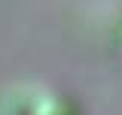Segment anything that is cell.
I'll return each instance as SVG.
<instances>
[{"instance_id": "6da1fadb", "label": "cell", "mask_w": 122, "mask_h": 115, "mask_svg": "<svg viewBox=\"0 0 122 115\" xmlns=\"http://www.w3.org/2000/svg\"><path fill=\"white\" fill-rule=\"evenodd\" d=\"M28 115H76V109L70 106L67 97H61L55 91H46V94H37L30 100Z\"/></svg>"}]
</instances>
